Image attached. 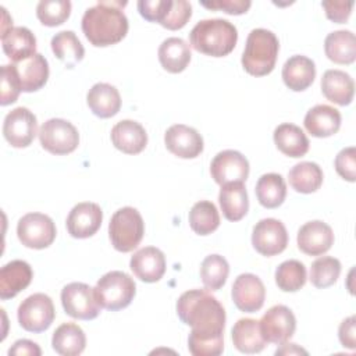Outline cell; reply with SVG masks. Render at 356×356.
Wrapping results in <instances>:
<instances>
[{"label":"cell","mask_w":356,"mask_h":356,"mask_svg":"<svg viewBox=\"0 0 356 356\" xmlns=\"http://www.w3.org/2000/svg\"><path fill=\"white\" fill-rule=\"evenodd\" d=\"M306 267L299 260L282 261L275 270V284L284 292H296L306 284Z\"/></svg>","instance_id":"38"},{"label":"cell","mask_w":356,"mask_h":356,"mask_svg":"<svg viewBox=\"0 0 356 356\" xmlns=\"http://www.w3.org/2000/svg\"><path fill=\"white\" fill-rule=\"evenodd\" d=\"M38 132L36 115L26 107H15L11 110L3 122V135L13 147L29 146Z\"/></svg>","instance_id":"12"},{"label":"cell","mask_w":356,"mask_h":356,"mask_svg":"<svg viewBox=\"0 0 356 356\" xmlns=\"http://www.w3.org/2000/svg\"><path fill=\"white\" fill-rule=\"evenodd\" d=\"M325 56L337 64H352L356 60V38L352 31H334L324 40Z\"/></svg>","instance_id":"33"},{"label":"cell","mask_w":356,"mask_h":356,"mask_svg":"<svg viewBox=\"0 0 356 356\" xmlns=\"http://www.w3.org/2000/svg\"><path fill=\"white\" fill-rule=\"evenodd\" d=\"M252 245L263 256H275L286 249L288 232L285 225L275 218H263L253 227Z\"/></svg>","instance_id":"13"},{"label":"cell","mask_w":356,"mask_h":356,"mask_svg":"<svg viewBox=\"0 0 356 356\" xmlns=\"http://www.w3.org/2000/svg\"><path fill=\"white\" fill-rule=\"evenodd\" d=\"M39 140L44 150L63 156L74 152L79 145L78 129L67 120L50 118L39 129Z\"/></svg>","instance_id":"8"},{"label":"cell","mask_w":356,"mask_h":356,"mask_svg":"<svg viewBox=\"0 0 356 356\" xmlns=\"http://www.w3.org/2000/svg\"><path fill=\"white\" fill-rule=\"evenodd\" d=\"M129 267L140 281L149 284L157 282L165 273V257L160 249L146 246L132 254Z\"/></svg>","instance_id":"19"},{"label":"cell","mask_w":356,"mask_h":356,"mask_svg":"<svg viewBox=\"0 0 356 356\" xmlns=\"http://www.w3.org/2000/svg\"><path fill=\"white\" fill-rule=\"evenodd\" d=\"M306 131L316 138H328L341 128V113L328 104L312 107L303 120Z\"/></svg>","instance_id":"22"},{"label":"cell","mask_w":356,"mask_h":356,"mask_svg":"<svg viewBox=\"0 0 356 356\" xmlns=\"http://www.w3.org/2000/svg\"><path fill=\"white\" fill-rule=\"evenodd\" d=\"M161 67L171 72H182L191 61V46L181 38H167L159 47L157 51Z\"/></svg>","instance_id":"31"},{"label":"cell","mask_w":356,"mask_h":356,"mask_svg":"<svg viewBox=\"0 0 356 356\" xmlns=\"http://www.w3.org/2000/svg\"><path fill=\"white\" fill-rule=\"evenodd\" d=\"M14 67L22 92H36L42 89L49 79V63L40 53L19 63H14Z\"/></svg>","instance_id":"23"},{"label":"cell","mask_w":356,"mask_h":356,"mask_svg":"<svg viewBox=\"0 0 356 356\" xmlns=\"http://www.w3.org/2000/svg\"><path fill=\"white\" fill-rule=\"evenodd\" d=\"M50 44L54 56L63 61L67 68H72L75 64L82 61L85 56V49L72 31H61L56 33L51 38Z\"/></svg>","instance_id":"36"},{"label":"cell","mask_w":356,"mask_h":356,"mask_svg":"<svg viewBox=\"0 0 356 356\" xmlns=\"http://www.w3.org/2000/svg\"><path fill=\"white\" fill-rule=\"evenodd\" d=\"M8 355H29V356H40L42 350L33 341L29 339H18L14 342V345L8 349Z\"/></svg>","instance_id":"49"},{"label":"cell","mask_w":356,"mask_h":356,"mask_svg":"<svg viewBox=\"0 0 356 356\" xmlns=\"http://www.w3.org/2000/svg\"><path fill=\"white\" fill-rule=\"evenodd\" d=\"M127 1L99 0L82 17V32L96 47H106L121 42L128 32V18L122 8Z\"/></svg>","instance_id":"2"},{"label":"cell","mask_w":356,"mask_h":356,"mask_svg":"<svg viewBox=\"0 0 356 356\" xmlns=\"http://www.w3.org/2000/svg\"><path fill=\"white\" fill-rule=\"evenodd\" d=\"M164 143L170 153L181 159H195L203 152V138L192 127L171 125L164 134Z\"/></svg>","instance_id":"17"},{"label":"cell","mask_w":356,"mask_h":356,"mask_svg":"<svg viewBox=\"0 0 356 356\" xmlns=\"http://www.w3.org/2000/svg\"><path fill=\"white\" fill-rule=\"evenodd\" d=\"M323 8L325 10V15L335 24H345L352 13L353 1H343V0H324L321 3Z\"/></svg>","instance_id":"46"},{"label":"cell","mask_w":356,"mask_h":356,"mask_svg":"<svg viewBox=\"0 0 356 356\" xmlns=\"http://www.w3.org/2000/svg\"><path fill=\"white\" fill-rule=\"evenodd\" d=\"M56 225L53 220L43 213H28L17 224L19 242L31 249H44L56 239Z\"/></svg>","instance_id":"10"},{"label":"cell","mask_w":356,"mask_h":356,"mask_svg":"<svg viewBox=\"0 0 356 356\" xmlns=\"http://www.w3.org/2000/svg\"><path fill=\"white\" fill-rule=\"evenodd\" d=\"M234 346L246 355L259 353L266 348L259 321L254 318H239L231 331Z\"/></svg>","instance_id":"30"},{"label":"cell","mask_w":356,"mask_h":356,"mask_svg":"<svg viewBox=\"0 0 356 356\" xmlns=\"http://www.w3.org/2000/svg\"><path fill=\"white\" fill-rule=\"evenodd\" d=\"M21 92L22 90H21L19 79H18L14 64L1 65V97H0V104L1 106H8V104L17 102Z\"/></svg>","instance_id":"43"},{"label":"cell","mask_w":356,"mask_h":356,"mask_svg":"<svg viewBox=\"0 0 356 356\" xmlns=\"http://www.w3.org/2000/svg\"><path fill=\"white\" fill-rule=\"evenodd\" d=\"M278 50L280 42L274 32L264 28L252 29L242 53L243 70L253 76L268 75L275 67Z\"/></svg>","instance_id":"4"},{"label":"cell","mask_w":356,"mask_h":356,"mask_svg":"<svg viewBox=\"0 0 356 356\" xmlns=\"http://www.w3.org/2000/svg\"><path fill=\"white\" fill-rule=\"evenodd\" d=\"M231 295L235 306L241 312L256 313L264 305L266 288L257 275L243 273L235 278Z\"/></svg>","instance_id":"15"},{"label":"cell","mask_w":356,"mask_h":356,"mask_svg":"<svg viewBox=\"0 0 356 356\" xmlns=\"http://www.w3.org/2000/svg\"><path fill=\"white\" fill-rule=\"evenodd\" d=\"M32 267L25 260H11L0 270V299L17 296L32 281Z\"/></svg>","instance_id":"21"},{"label":"cell","mask_w":356,"mask_h":356,"mask_svg":"<svg viewBox=\"0 0 356 356\" xmlns=\"http://www.w3.org/2000/svg\"><path fill=\"white\" fill-rule=\"evenodd\" d=\"M192 17V6L186 0H170L167 14L160 24L163 28L177 31L184 28Z\"/></svg>","instance_id":"42"},{"label":"cell","mask_w":356,"mask_h":356,"mask_svg":"<svg viewBox=\"0 0 356 356\" xmlns=\"http://www.w3.org/2000/svg\"><path fill=\"white\" fill-rule=\"evenodd\" d=\"M229 274L228 261L220 254H209L200 266V278L209 291H218L224 286Z\"/></svg>","instance_id":"39"},{"label":"cell","mask_w":356,"mask_h":356,"mask_svg":"<svg viewBox=\"0 0 356 356\" xmlns=\"http://www.w3.org/2000/svg\"><path fill=\"white\" fill-rule=\"evenodd\" d=\"M145 222L140 213L131 206L118 209L108 224V236L115 250L132 252L142 241Z\"/></svg>","instance_id":"5"},{"label":"cell","mask_w":356,"mask_h":356,"mask_svg":"<svg viewBox=\"0 0 356 356\" xmlns=\"http://www.w3.org/2000/svg\"><path fill=\"white\" fill-rule=\"evenodd\" d=\"M170 6V0H139L138 10L139 14L149 22L161 24L167 10Z\"/></svg>","instance_id":"45"},{"label":"cell","mask_w":356,"mask_h":356,"mask_svg":"<svg viewBox=\"0 0 356 356\" xmlns=\"http://www.w3.org/2000/svg\"><path fill=\"white\" fill-rule=\"evenodd\" d=\"M189 225L197 235H209L220 225V214L216 204L210 200L195 203L189 211Z\"/></svg>","instance_id":"37"},{"label":"cell","mask_w":356,"mask_h":356,"mask_svg":"<svg viewBox=\"0 0 356 356\" xmlns=\"http://www.w3.org/2000/svg\"><path fill=\"white\" fill-rule=\"evenodd\" d=\"M316 78L314 61L306 56L295 54L282 67L284 83L293 92L306 90Z\"/></svg>","instance_id":"25"},{"label":"cell","mask_w":356,"mask_h":356,"mask_svg":"<svg viewBox=\"0 0 356 356\" xmlns=\"http://www.w3.org/2000/svg\"><path fill=\"white\" fill-rule=\"evenodd\" d=\"M289 185L299 193H313L323 184V170L317 163L300 161L288 172Z\"/></svg>","instance_id":"35"},{"label":"cell","mask_w":356,"mask_h":356,"mask_svg":"<svg viewBox=\"0 0 356 356\" xmlns=\"http://www.w3.org/2000/svg\"><path fill=\"white\" fill-rule=\"evenodd\" d=\"M337 172L346 181H356V149L353 146L342 149L334 161Z\"/></svg>","instance_id":"44"},{"label":"cell","mask_w":356,"mask_h":356,"mask_svg":"<svg viewBox=\"0 0 356 356\" xmlns=\"http://www.w3.org/2000/svg\"><path fill=\"white\" fill-rule=\"evenodd\" d=\"M51 346L58 355L78 356L86 346L85 332L75 323H63L53 332Z\"/></svg>","instance_id":"32"},{"label":"cell","mask_w":356,"mask_h":356,"mask_svg":"<svg viewBox=\"0 0 356 356\" xmlns=\"http://www.w3.org/2000/svg\"><path fill=\"white\" fill-rule=\"evenodd\" d=\"M321 92L330 102L348 106L353 100L355 82L345 71L327 70L321 78Z\"/></svg>","instance_id":"26"},{"label":"cell","mask_w":356,"mask_h":356,"mask_svg":"<svg viewBox=\"0 0 356 356\" xmlns=\"http://www.w3.org/2000/svg\"><path fill=\"white\" fill-rule=\"evenodd\" d=\"M218 202L228 221L242 220L249 210V197L243 182H229L221 186Z\"/></svg>","instance_id":"27"},{"label":"cell","mask_w":356,"mask_h":356,"mask_svg":"<svg viewBox=\"0 0 356 356\" xmlns=\"http://www.w3.org/2000/svg\"><path fill=\"white\" fill-rule=\"evenodd\" d=\"M200 4L209 10H220L231 15H239L249 10L250 0H211L200 1Z\"/></svg>","instance_id":"47"},{"label":"cell","mask_w":356,"mask_h":356,"mask_svg":"<svg viewBox=\"0 0 356 356\" xmlns=\"http://www.w3.org/2000/svg\"><path fill=\"white\" fill-rule=\"evenodd\" d=\"M19 325L33 334L46 331L56 317V310L50 296L44 293H33L24 299L17 310Z\"/></svg>","instance_id":"7"},{"label":"cell","mask_w":356,"mask_h":356,"mask_svg":"<svg viewBox=\"0 0 356 356\" xmlns=\"http://www.w3.org/2000/svg\"><path fill=\"white\" fill-rule=\"evenodd\" d=\"M61 305L68 316L78 320H93L102 309L95 289L85 282L67 284L61 291Z\"/></svg>","instance_id":"9"},{"label":"cell","mask_w":356,"mask_h":356,"mask_svg":"<svg viewBox=\"0 0 356 356\" xmlns=\"http://www.w3.org/2000/svg\"><path fill=\"white\" fill-rule=\"evenodd\" d=\"M238 31L234 24L222 18L199 21L189 32L191 46L206 56L224 57L236 46Z\"/></svg>","instance_id":"3"},{"label":"cell","mask_w":356,"mask_h":356,"mask_svg":"<svg viewBox=\"0 0 356 356\" xmlns=\"http://www.w3.org/2000/svg\"><path fill=\"white\" fill-rule=\"evenodd\" d=\"M103 221V211L97 203L82 202L75 204L67 217V229L72 238L85 239L95 235Z\"/></svg>","instance_id":"16"},{"label":"cell","mask_w":356,"mask_h":356,"mask_svg":"<svg viewBox=\"0 0 356 356\" xmlns=\"http://www.w3.org/2000/svg\"><path fill=\"white\" fill-rule=\"evenodd\" d=\"M298 248L307 256H320L328 252L334 243L332 228L320 220L303 224L298 231Z\"/></svg>","instance_id":"18"},{"label":"cell","mask_w":356,"mask_h":356,"mask_svg":"<svg viewBox=\"0 0 356 356\" xmlns=\"http://www.w3.org/2000/svg\"><path fill=\"white\" fill-rule=\"evenodd\" d=\"M86 103L96 117L111 118L121 108V96L115 86L106 82H97L89 89Z\"/></svg>","instance_id":"24"},{"label":"cell","mask_w":356,"mask_h":356,"mask_svg":"<svg viewBox=\"0 0 356 356\" xmlns=\"http://www.w3.org/2000/svg\"><path fill=\"white\" fill-rule=\"evenodd\" d=\"M338 337L342 346L349 349L356 348V317L355 316H349L339 324Z\"/></svg>","instance_id":"48"},{"label":"cell","mask_w":356,"mask_h":356,"mask_svg":"<svg viewBox=\"0 0 356 356\" xmlns=\"http://www.w3.org/2000/svg\"><path fill=\"white\" fill-rule=\"evenodd\" d=\"M179 320L192 330L188 349L193 356H218L224 350L225 310L209 289H191L177 300Z\"/></svg>","instance_id":"1"},{"label":"cell","mask_w":356,"mask_h":356,"mask_svg":"<svg viewBox=\"0 0 356 356\" xmlns=\"http://www.w3.org/2000/svg\"><path fill=\"white\" fill-rule=\"evenodd\" d=\"M0 10L3 11V24H1V36H3L13 28V19L10 18V15L4 7H0Z\"/></svg>","instance_id":"50"},{"label":"cell","mask_w":356,"mask_h":356,"mask_svg":"<svg viewBox=\"0 0 356 356\" xmlns=\"http://www.w3.org/2000/svg\"><path fill=\"white\" fill-rule=\"evenodd\" d=\"M254 192L263 207L275 209L281 206L286 197V184L280 174H263L256 182Z\"/></svg>","instance_id":"34"},{"label":"cell","mask_w":356,"mask_h":356,"mask_svg":"<svg viewBox=\"0 0 356 356\" xmlns=\"http://www.w3.org/2000/svg\"><path fill=\"white\" fill-rule=\"evenodd\" d=\"M284 345V348L282 349H277V352H275V355H281V353H307L306 350H303L302 348H298L296 346V343H289V346L288 345H285V343H282Z\"/></svg>","instance_id":"51"},{"label":"cell","mask_w":356,"mask_h":356,"mask_svg":"<svg viewBox=\"0 0 356 356\" xmlns=\"http://www.w3.org/2000/svg\"><path fill=\"white\" fill-rule=\"evenodd\" d=\"M210 174L220 186L229 182H245L249 177V161L241 152L227 149L214 156Z\"/></svg>","instance_id":"14"},{"label":"cell","mask_w":356,"mask_h":356,"mask_svg":"<svg viewBox=\"0 0 356 356\" xmlns=\"http://www.w3.org/2000/svg\"><path fill=\"white\" fill-rule=\"evenodd\" d=\"M1 44L6 56L14 63H19L36 54V38L32 31L25 26L11 28L1 36Z\"/></svg>","instance_id":"28"},{"label":"cell","mask_w":356,"mask_h":356,"mask_svg":"<svg viewBox=\"0 0 356 356\" xmlns=\"http://www.w3.org/2000/svg\"><path fill=\"white\" fill-rule=\"evenodd\" d=\"M70 14V0H40L36 6V17L46 26H58L64 24Z\"/></svg>","instance_id":"41"},{"label":"cell","mask_w":356,"mask_h":356,"mask_svg":"<svg viewBox=\"0 0 356 356\" xmlns=\"http://www.w3.org/2000/svg\"><path fill=\"white\" fill-rule=\"evenodd\" d=\"M95 295L99 305L111 312L125 309L136 293L135 281L124 271H108L96 282Z\"/></svg>","instance_id":"6"},{"label":"cell","mask_w":356,"mask_h":356,"mask_svg":"<svg viewBox=\"0 0 356 356\" xmlns=\"http://www.w3.org/2000/svg\"><path fill=\"white\" fill-rule=\"evenodd\" d=\"M260 331L267 343H286L296 330V318L292 310L284 305L270 307L259 321Z\"/></svg>","instance_id":"11"},{"label":"cell","mask_w":356,"mask_h":356,"mask_svg":"<svg viewBox=\"0 0 356 356\" xmlns=\"http://www.w3.org/2000/svg\"><path fill=\"white\" fill-rule=\"evenodd\" d=\"M115 149L125 154H138L147 145V134L145 128L134 120L118 121L110 134Z\"/></svg>","instance_id":"20"},{"label":"cell","mask_w":356,"mask_h":356,"mask_svg":"<svg viewBox=\"0 0 356 356\" xmlns=\"http://www.w3.org/2000/svg\"><path fill=\"white\" fill-rule=\"evenodd\" d=\"M273 138L277 149L288 157L299 159L305 156L309 150L310 143L306 134L295 124H291V122L280 124L274 129Z\"/></svg>","instance_id":"29"},{"label":"cell","mask_w":356,"mask_h":356,"mask_svg":"<svg viewBox=\"0 0 356 356\" xmlns=\"http://www.w3.org/2000/svg\"><path fill=\"white\" fill-rule=\"evenodd\" d=\"M341 274V261L331 256H321L312 263L310 282L320 289L328 288L337 282Z\"/></svg>","instance_id":"40"}]
</instances>
